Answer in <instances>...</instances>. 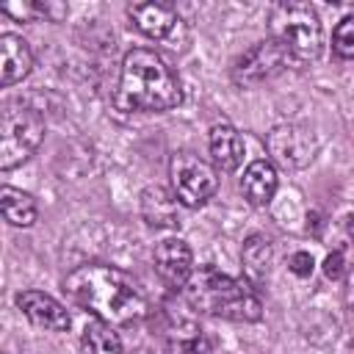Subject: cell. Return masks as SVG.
I'll use <instances>...</instances> for the list:
<instances>
[{
    "label": "cell",
    "instance_id": "6da1fadb",
    "mask_svg": "<svg viewBox=\"0 0 354 354\" xmlns=\"http://www.w3.org/2000/svg\"><path fill=\"white\" fill-rule=\"evenodd\" d=\"M64 285H66L69 296L83 310L94 313V318H100L111 326L138 324L149 310V304H147L144 293L138 290V285L133 282V277L116 266L86 263V266L75 268Z\"/></svg>",
    "mask_w": 354,
    "mask_h": 354
},
{
    "label": "cell",
    "instance_id": "7a4b0ae2",
    "mask_svg": "<svg viewBox=\"0 0 354 354\" xmlns=\"http://www.w3.org/2000/svg\"><path fill=\"white\" fill-rule=\"evenodd\" d=\"M116 100L124 111H169L183 102L180 77L174 69L147 47H133L122 58Z\"/></svg>",
    "mask_w": 354,
    "mask_h": 354
},
{
    "label": "cell",
    "instance_id": "3957f363",
    "mask_svg": "<svg viewBox=\"0 0 354 354\" xmlns=\"http://www.w3.org/2000/svg\"><path fill=\"white\" fill-rule=\"evenodd\" d=\"M183 296L194 310L218 315L227 321L252 324V321H260L263 315V304L252 293L249 282L221 274L213 266H202L199 271H194L191 279L183 285Z\"/></svg>",
    "mask_w": 354,
    "mask_h": 354
},
{
    "label": "cell",
    "instance_id": "277c9868",
    "mask_svg": "<svg viewBox=\"0 0 354 354\" xmlns=\"http://www.w3.org/2000/svg\"><path fill=\"white\" fill-rule=\"evenodd\" d=\"M271 39H277L290 58L299 61H315L321 55L324 30L318 22V14L310 3H277L271 8Z\"/></svg>",
    "mask_w": 354,
    "mask_h": 354
},
{
    "label": "cell",
    "instance_id": "5b68a950",
    "mask_svg": "<svg viewBox=\"0 0 354 354\" xmlns=\"http://www.w3.org/2000/svg\"><path fill=\"white\" fill-rule=\"evenodd\" d=\"M44 138V119L22 102H6L0 111V169L25 163Z\"/></svg>",
    "mask_w": 354,
    "mask_h": 354
},
{
    "label": "cell",
    "instance_id": "8992f818",
    "mask_svg": "<svg viewBox=\"0 0 354 354\" xmlns=\"http://www.w3.org/2000/svg\"><path fill=\"white\" fill-rule=\"evenodd\" d=\"M171 194L185 207H202L218 188V171L213 163L194 152H174L169 163Z\"/></svg>",
    "mask_w": 354,
    "mask_h": 354
},
{
    "label": "cell",
    "instance_id": "52a82bcc",
    "mask_svg": "<svg viewBox=\"0 0 354 354\" xmlns=\"http://www.w3.org/2000/svg\"><path fill=\"white\" fill-rule=\"evenodd\" d=\"M288 61H290V53L277 39H263L232 64V83L241 88L260 86L277 77L288 66Z\"/></svg>",
    "mask_w": 354,
    "mask_h": 354
},
{
    "label": "cell",
    "instance_id": "ba28073f",
    "mask_svg": "<svg viewBox=\"0 0 354 354\" xmlns=\"http://www.w3.org/2000/svg\"><path fill=\"white\" fill-rule=\"evenodd\" d=\"M266 149L285 169H304L315 158V138L296 124H277L266 136Z\"/></svg>",
    "mask_w": 354,
    "mask_h": 354
},
{
    "label": "cell",
    "instance_id": "9c48e42d",
    "mask_svg": "<svg viewBox=\"0 0 354 354\" xmlns=\"http://www.w3.org/2000/svg\"><path fill=\"white\" fill-rule=\"evenodd\" d=\"M155 271L158 277L171 285L183 288L194 274V254L183 238H166L155 246Z\"/></svg>",
    "mask_w": 354,
    "mask_h": 354
},
{
    "label": "cell",
    "instance_id": "30bf717a",
    "mask_svg": "<svg viewBox=\"0 0 354 354\" xmlns=\"http://www.w3.org/2000/svg\"><path fill=\"white\" fill-rule=\"evenodd\" d=\"M17 307L22 310V315L50 332H66L69 329V313L64 310L61 301H55L53 296L41 293V290H22L17 293Z\"/></svg>",
    "mask_w": 354,
    "mask_h": 354
},
{
    "label": "cell",
    "instance_id": "8fae6325",
    "mask_svg": "<svg viewBox=\"0 0 354 354\" xmlns=\"http://www.w3.org/2000/svg\"><path fill=\"white\" fill-rule=\"evenodd\" d=\"M127 17L144 36L158 39V41H171L174 30L180 28L177 11L166 3H136L127 8Z\"/></svg>",
    "mask_w": 354,
    "mask_h": 354
},
{
    "label": "cell",
    "instance_id": "7c38bea8",
    "mask_svg": "<svg viewBox=\"0 0 354 354\" xmlns=\"http://www.w3.org/2000/svg\"><path fill=\"white\" fill-rule=\"evenodd\" d=\"M33 69V53L17 33L0 36V86H14Z\"/></svg>",
    "mask_w": 354,
    "mask_h": 354
},
{
    "label": "cell",
    "instance_id": "4fadbf2b",
    "mask_svg": "<svg viewBox=\"0 0 354 354\" xmlns=\"http://www.w3.org/2000/svg\"><path fill=\"white\" fill-rule=\"evenodd\" d=\"M177 205H180L177 196L171 191H166L163 185H149L141 191V216L155 230H166V227L180 224Z\"/></svg>",
    "mask_w": 354,
    "mask_h": 354
},
{
    "label": "cell",
    "instance_id": "5bb4252c",
    "mask_svg": "<svg viewBox=\"0 0 354 354\" xmlns=\"http://www.w3.org/2000/svg\"><path fill=\"white\" fill-rule=\"evenodd\" d=\"M210 155L216 169L221 171H235L243 160V141L241 133L230 122H218L210 127Z\"/></svg>",
    "mask_w": 354,
    "mask_h": 354
},
{
    "label": "cell",
    "instance_id": "9a60e30c",
    "mask_svg": "<svg viewBox=\"0 0 354 354\" xmlns=\"http://www.w3.org/2000/svg\"><path fill=\"white\" fill-rule=\"evenodd\" d=\"M241 191L249 199V205H254V207L268 205L277 191V169L263 158L252 160L241 177Z\"/></svg>",
    "mask_w": 354,
    "mask_h": 354
},
{
    "label": "cell",
    "instance_id": "2e32d148",
    "mask_svg": "<svg viewBox=\"0 0 354 354\" xmlns=\"http://www.w3.org/2000/svg\"><path fill=\"white\" fill-rule=\"evenodd\" d=\"M241 260H243V271L249 274V279L252 282H263L268 277V268H271V260H274L271 241L266 235H249L243 241Z\"/></svg>",
    "mask_w": 354,
    "mask_h": 354
},
{
    "label": "cell",
    "instance_id": "e0dca14e",
    "mask_svg": "<svg viewBox=\"0 0 354 354\" xmlns=\"http://www.w3.org/2000/svg\"><path fill=\"white\" fill-rule=\"evenodd\" d=\"M0 207L8 224L14 227H30L36 221V199L14 185L0 188Z\"/></svg>",
    "mask_w": 354,
    "mask_h": 354
},
{
    "label": "cell",
    "instance_id": "ac0fdd59",
    "mask_svg": "<svg viewBox=\"0 0 354 354\" xmlns=\"http://www.w3.org/2000/svg\"><path fill=\"white\" fill-rule=\"evenodd\" d=\"M83 354H124L116 326L94 318L83 329Z\"/></svg>",
    "mask_w": 354,
    "mask_h": 354
},
{
    "label": "cell",
    "instance_id": "d6986e66",
    "mask_svg": "<svg viewBox=\"0 0 354 354\" xmlns=\"http://www.w3.org/2000/svg\"><path fill=\"white\" fill-rule=\"evenodd\" d=\"M166 354H213V346L194 326H177L166 340Z\"/></svg>",
    "mask_w": 354,
    "mask_h": 354
},
{
    "label": "cell",
    "instance_id": "ffe728a7",
    "mask_svg": "<svg viewBox=\"0 0 354 354\" xmlns=\"http://www.w3.org/2000/svg\"><path fill=\"white\" fill-rule=\"evenodd\" d=\"M332 50L340 58H354V14L343 17L332 33Z\"/></svg>",
    "mask_w": 354,
    "mask_h": 354
},
{
    "label": "cell",
    "instance_id": "44dd1931",
    "mask_svg": "<svg viewBox=\"0 0 354 354\" xmlns=\"http://www.w3.org/2000/svg\"><path fill=\"white\" fill-rule=\"evenodd\" d=\"M0 11L8 14V17H14L17 22H22V19H36V17H39V6H36V3H6V6H0Z\"/></svg>",
    "mask_w": 354,
    "mask_h": 354
},
{
    "label": "cell",
    "instance_id": "7402d4cb",
    "mask_svg": "<svg viewBox=\"0 0 354 354\" xmlns=\"http://www.w3.org/2000/svg\"><path fill=\"white\" fill-rule=\"evenodd\" d=\"M288 268L296 274V277H310L315 263H313V254L310 252H293L290 260H288Z\"/></svg>",
    "mask_w": 354,
    "mask_h": 354
},
{
    "label": "cell",
    "instance_id": "603a6c76",
    "mask_svg": "<svg viewBox=\"0 0 354 354\" xmlns=\"http://www.w3.org/2000/svg\"><path fill=\"white\" fill-rule=\"evenodd\" d=\"M346 271V257L343 252H329L326 260H324V277L326 279H340Z\"/></svg>",
    "mask_w": 354,
    "mask_h": 354
},
{
    "label": "cell",
    "instance_id": "cb8c5ba5",
    "mask_svg": "<svg viewBox=\"0 0 354 354\" xmlns=\"http://www.w3.org/2000/svg\"><path fill=\"white\" fill-rule=\"evenodd\" d=\"M346 307L354 313V271H351L348 279H346Z\"/></svg>",
    "mask_w": 354,
    "mask_h": 354
},
{
    "label": "cell",
    "instance_id": "d4e9b609",
    "mask_svg": "<svg viewBox=\"0 0 354 354\" xmlns=\"http://www.w3.org/2000/svg\"><path fill=\"white\" fill-rule=\"evenodd\" d=\"M346 232H348V241L354 243V216H348V218H346Z\"/></svg>",
    "mask_w": 354,
    "mask_h": 354
},
{
    "label": "cell",
    "instance_id": "484cf974",
    "mask_svg": "<svg viewBox=\"0 0 354 354\" xmlns=\"http://www.w3.org/2000/svg\"><path fill=\"white\" fill-rule=\"evenodd\" d=\"M136 354H149V351H147V348H141V351H136Z\"/></svg>",
    "mask_w": 354,
    "mask_h": 354
},
{
    "label": "cell",
    "instance_id": "4316f807",
    "mask_svg": "<svg viewBox=\"0 0 354 354\" xmlns=\"http://www.w3.org/2000/svg\"><path fill=\"white\" fill-rule=\"evenodd\" d=\"M351 354H354V343H351Z\"/></svg>",
    "mask_w": 354,
    "mask_h": 354
}]
</instances>
